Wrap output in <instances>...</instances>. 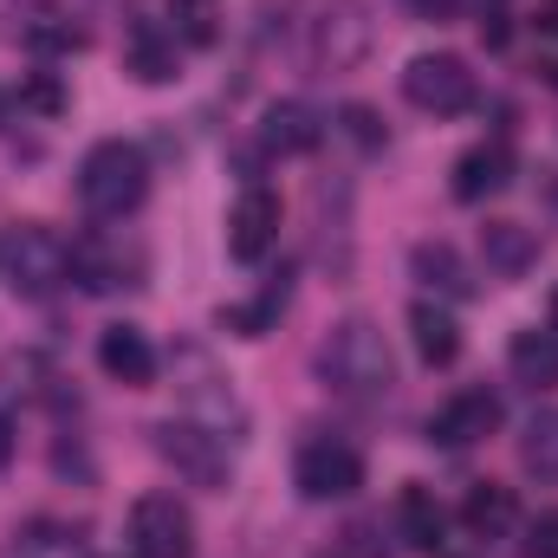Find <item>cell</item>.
I'll use <instances>...</instances> for the list:
<instances>
[{
	"instance_id": "obj_14",
	"label": "cell",
	"mask_w": 558,
	"mask_h": 558,
	"mask_svg": "<svg viewBox=\"0 0 558 558\" xmlns=\"http://www.w3.org/2000/svg\"><path fill=\"white\" fill-rule=\"evenodd\" d=\"M260 143H267L274 156H312V149L325 143V124H318L312 105L279 98V105H267V118H260Z\"/></svg>"
},
{
	"instance_id": "obj_4",
	"label": "cell",
	"mask_w": 558,
	"mask_h": 558,
	"mask_svg": "<svg viewBox=\"0 0 558 558\" xmlns=\"http://www.w3.org/2000/svg\"><path fill=\"white\" fill-rule=\"evenodd\" d=\"M0 267H7V286H13L20 299H52V292L72 279V247H65L52 228L26 221V228H13V241L0 247Z\"/></svg>"
},
{
	"instance_id": "obj_27",
	"label": "cell",
	"mask_w": 558,
	"mask_h": 558,
	"mask_svg": "<svg viewBox=\"0 0 558 558\" xmlns=\"http://www.w3.org/2000/svg\"><path fill=\"white\" fill-rule=\"evenodd\" d=\"M338 131L357 143V149H384V118H377L371 105H344V111H338Z\"/></svg>"
},
{
	"instance_id": "obj_17",
	"label": "cell",
	"mask_w": 558,
	"mask_h": 558,
	"mask_svg": "<svg viewBox=\"0 0 558 558\" xmlns=\"http://www.w3.org/2000/svg\"><path fill=\"white\" fill-rule=\"evenodd\" d=\"M507 371H513V384H526V390H558V331L546 325H533V331H513V344H507Z\"/></svg>"
},
{
	"instance_id": "obj_16",
	"label": "cell",
	"mask_w": 558,
	"mask_h": 558,
	"mask_svg": "<svg viewBox=\"0 0 558 558\" xmlns=\"http://www.w3.org/2000/svg\"><path fill=\"white\" fill-rule=\"evenodd\" d=\"M124 59L143 85H169L175 78V26H156L149 13L131 20V39H124Z\"/></svg>"
},
{
	"instance_id": "obj_9",
	"label": "cell",
	"mask_w": 558,
	"mask_h": 558,
	"mask_svg": "<svg viewBox=\"0 0 558 558\" xmlns=\"http://www.w3.org/2000/svg\"><path fill=\"white\" fill-rule=\"evenodd\" d=\"M500 428V397L494 390H461V397H448L435 416H428V441L435 448H474V441H487Z\"/></svg>"
},
{
	"instance_id": "obj_33",
	"label": "cell",
	"mask_w": 558,
	"mask_h": 558,
	"mask_svg": "<svg viewBox=\"0 0 558 558\" xmlns=\"http://www.w3.org/2000/svg\"><path fill=\"white\" fill-rule=\"evenodd\" d=\"M539 72H546V85H558V59H546V65H539Z\"/></svg>"
},
{
	"instance_id": "obj_20",
	"label": "cell",
	"mask_w": 558,
	"mask_h": 558,
	"mask_svg": "<svg viewBox=\"0 0 558 558\" xmlns=\"http://www.w3.org/2000/svg\"><path fill=\"white\" fill-rule=\"evenodd\" d=\"M410 338H416V357L428 371H448V364L461 357V325H454L441 305H428V299L410 305Z\"/></svg>"
},
{
	"instance_id": "obj_12",
	"label": "cell",
	"mask_w": 558,
	"mask_h": 558,
	"mask_svg": "<svg viewBox=\"0 0 558 558\" xmlns=\"http://www.w3.org/2000/svg\"><path fill=\"white\" fill-rule=\"evenodd\" d=\"M175 384H182V403L202 410L215 435H228V428L247 422L241 416V403H234V390H208V384H215V364H208L202 351H182V357H175Z\"/></svg>"
},
{
	"instance_id": "obj_29",
	"label": "cell",
	"mask_w": 558,
	"mask_h": 558,
	"mask_svg": "<svg viewBox=\"0 0 558 558\" xmlns=\"http://www.w3.org/2000/svg\"><path fill=\"white\" fill-rule=\"evenodd\" d=\"M526 558H558V507L526 526Z\"/></svg>"
},
{
	"instance_id": "obj_31",
	"label": "cell",
	"mask_w": 558,
	"mask_h": 558,
	"mask_svg": "<svg viewBox=\"0 0 558 558\" xmlns=\"http://www.w3.org/2000/svg\"><path fill=\"white\" fill-rule=\"evenodd\" d=\"M410 7H416L422 20H448L454 13V0H410Z\"/></svg>"
},
{
	"instance_id": "obj_21",
	"label": "cell",
	"mask_w": 558,
	"mask_h": 558,
	"mask_svg": "<svg viewBox=\"0 0 558 558\" xmlns=\"http://www.w3.org/2000/svg\"><path fill=\"white\" fill-rule=\"evenodd\" d=\"M513 520H520L513 487H494V481L468 487V500H461V526H468L474 539H500V533H513Z\"/></svg>"
},
{
	"instance_id": "obj_24",
	"label": "cell",
	"mask_w": 558,
	"mask_h": 558,
	"mask_svg": "<svg viewBox=\"0 0 558 558\" xmlns=\"http://www.w3.org/2000/svg\"><path fill=\"white\" fill-rule=\"evenodd\" d=\"M72 279H78L85 292H111V286H118V260H111L98 241H78V247H72Z\"/></svg>"
},
{
	"instance_id": "obj_26",
	"label": "cell",
	"mask_w": 558,
	"mask_h": 558,
	"mask_svg": "<svg viewBox=\"0 0 558 558\" xmlns=\"http://www.w3.org/2000/svg\"><path fill=\"white\" fill-rule=\"evenodd\" d=\"M175 33L189 39V46H215V7L208 0H175Z\"/></svg>"
},
{
	"instance_id": "obj_23",
	"label": "cell",
	"mask_w": 558,
	"mask_h": 558,
	"mask_svg": "<svg viewBox=\"0 0 558 558\" xmlns=\"http://www.w3.org/2000/svg\"><path fill=\"white\" fill-rule=\"evenodd\" d=\"M520 468L533 481H558V410H539L520 435Z\"/></svg>"
},
{
	"instance_id": "obj_8",
	"label": "cell",
	"mask_w": 558,
	"mask_h": 558,
	"mask_svg": "<svg viewBox=\"0 0 558 558\" xmlns=\"http://www.w3.org/2000/svg\"><path fill=\"white\" fill-rule=\"evenodd\" d=\"M131 553L137 558H189L195 553V520L175 494H143L131 507Z\"/></svg>"
},
{
	"instance_id": "obj_18",
	"label": "cell",
	"mask_w": 558,
	"mask_h": 558,
	"mask_svg": "<svg viewBox=\"0 0 558 558\" xmlns=\"http://www.w3.org/2000/svg\"><path fill=\"white\" fill-rule=\"evenodd\" d=\"M410 274H416L428 292H441V299H474V267H468L448 241H416Z\"/></svg>"
},
{
	"instance_id": "obj_28",
	"label": "cell",
	"mask_w": 558,
	"mask_h": 558,
	"mask_svg": "<svg viewBox=\"0 0 558 558\" xmlns=\"http://www.w3.org/2000/svg\"><path fill=\"white\" fill-rule=\"evenodd\" d=\"M78 39H85V33H78V26H52V13H39V20L26 26V46H33V52H72Z\"/></svg>"
},
{
	"instance_id": "obj_13",
	"label": "cell",
	"mask_w": 558,
	"mask_h": 558,
	"mask_svg": "<svg viewBox=\"0 0 558 558\" xmlns=\"http://www.w3.org/2000/svg\"><path fill=\"white\" fill-rule=\"evenodd\" d=\"M481 260H487V274H500V279H526L539 267V228H526V221H487L481 228Z\"/></svg>"
},
{
	"instance_id": "obj_5",
	"label": "cell",
	"mask_w": 558,
	"mask_h": 558,
	"mask_svg": "<svg viewBox=\"0 0 558 558\" xmlns=\"http://www.w3.org/2000/svg\"><path fill=\"white\" fill-rule=\"evenodd\" d=\"M149 441H156V454L189 481V487H208V494H221L228 487V435H215L208 422H156L149 428Z\"/></svg>"
},
{
	"instance_id": "obj_6",
	"label": "cell",
	"mask_w": 558,
	"mask_h": 558,
	"mask_svg": "<svg viewBox=\"0 0 558 558\" xmlns=\"http://www.w3.org/2000/svg\"><path fill=\"white\" fill-rule=\"evenodd\" d=\"M403 98L428 118H461L474 105V72L461 52H422L403 65Z\"/></svg>"
},
{
	"instance_id": "obj_30",
	"label": "cell",
	"mask_w": 558,
	"mask_h": 558,
	"mask_svg": "<svg viewBox=\"0 0 558 558\" xmlns=\"http://www.w3.org/2000/svg\"><path fill=\"white\" fill-rule=\"evenodd\" d=\"M13 448H20V428H13L7 410H0V468H13Z\"/></svg>"
},
{
	"instance_id": "obj_25",
	"label": "cell",
	"mask_w": 558,
	"mask_h": 558,
	"mask_svg": "<svg viewBox=\"0 0 558 558\" xmlns=\"http://www.w3.org/2000/svg\"><path fill=\"white\" fill-rule=\"evenodd\" d=\"M20 111H33V118H59V111H65V85H59L52 72L20 78Z\"/></svg>"
},
{
	"instance_id": "obj_11",
	"label": "cell",
	"mask_w": 558,
	"mask_h": 558,
	"mask_svg": "<svg viewBox=\"0 0 558 558\" xmlns=\"http://www.w3.org/2000/svg\"><path fill=\"white\" fill-rule=\"evenodd\" d=\"M513 182V143L494 137V143H474V149H461L454 156V202H487V195H500Z\"/></svg>"
},
{
	"instance_id": "obj_2",
	"label": "cell",
	"mask_w": 558,
	"mask_h": 558,
	"mask_svg": "<svg viewBox=\"0 0 558 558\" xmlns=\"http://www.w3.org/2000/svg\"><path fill=\"white\" fill-rule=\"evenodd\" d=\"M143 195H149V156H143L137 143L105 137V143L85 149V162H78V202H85L92 215L124 221Z\"/></svg>"
},
{
	"instance_id": "obj_22",
	"label": "cell",
	"mask_w": 558,
	"mask_h": 558,
	"mask_svg": "<svg viewBox=\"0 0 558 558\" xmlns=\"http://www.w3.org/2000/svg\"><path fill=\"white\" fill-rule=\"evenodd\" d=\"M286 292H292V286H286V274H274L267 286H260V299H254V305H228V312H221V331L267 338V331H274V318L286 312Z\"/></svg>"
},
{
	"instance_id": "obj_32",
	"label": "cell",
	"mask_w": 558,
	"mask_h": 558,
	"mask_svg": "<svg viewBox=\"0 0 558 558\" xmlns=\"http://www.w3.org/2000/svg\"><path fill=\"white\" fill-rule=\"evenodd\" d=\"M539 26H546V33H558V0L546 7V13H539Z\"/></svg>"
},
{
	"instance_id": "obj_34",
	"label": "cell",
	"mask_w": 558,
	"mask_h": 558,
	"mask_svg": "<svg viewBox=\"0 0 558 558\" xmlns=\"http://www.w3.org/2000/svg\"><path fill=\"white\" fill-rule=\"evenodd\" d=\"M553 331H558V292H553Z\"/></svg>"
},
{
	"instance_id": "obj_3",
	"label": "cell",
	"mask_w": 558,
	"mask_h": 558,
	"mask_svg": "<svg viewBox=\"0 0 558 558\" xmlns=\"http://www.w3.org/2000/svg\"><path fill=\"white\" fill-rule=\"evenodd\" d=\"M371 46V20L357 0H305L299 7V52L312 72H351Z\"/></svg>"
},
{
	"instance_id": "obj_10",
	"label": "cell",
	"mask_w": 558,
	"mask_h": 558,
	"mask_svg": "<svg viewBox=\"0 0 558 558\" xmlns=\"http://www.w3.org/2000/svg\"><path fill=\"white\" fill-rule=\"evenodd\" d=\"M279 247V195L274 189H241L234 215H228V254L234 260H267Z\"/></svg>"
},
{
	"instance_id": "obj_1",
	"label": "cell",
	"mask_w": 558,
	"mask_h": 558,
	"mask_svg": "<svg viewBox=\"0 0 558 558\" xmlns=\"http://www.w3.org/2000/svg\"><path fill=\"white\" fill-rule=\"evenodd\" d=\"M318 377H325V390L344 397V403H384V397L397 390V357H390L377 318H364V312L338 318V325L325 331V344H318Z\"/></svg>"
},
{
	"instance_id": "obj_15",
	"label": "cell",
	"mask_w": 558,
	"mask_h": 558,
	"mask_svg": "<svg viewBox=\"0 0 558 558\" xmlns=\"http://www.w3.org/2000/svg\"><path fill=\"white\" fill-rule=\"evenodd\" d=\"M98 364H105L111 384H131V390H143V384L156 377V351H149V338H143L137 325L98 331Z\"/></svg>"
},
{
	"instance_id": "obj_7",
	"label": "cell",
	"mask_w": 558,
	"mask_h": 558,
	"mask_svg": "<svg viewBox=\"0 0 558 558\" xmlns=\"http://www.w3.org/2000/svg\"><path fill=\"white\" fill-rule=\"evenodd\" d=\"M292 481H299L305 500H351V494L364 487V454H357L351 441H338V435H312V441L299 448Z\"/></svg>"
},
{
	"instance_id": "obj_19",
	"label": "cell",
	"mask_w": 558,
	"mask_h": 558,
	"mask_svg": "<svg viewBox=\"0 0 558 558\" xmlns=\"http://www.w3.org/2000/svg\"><path fill=\"white\" fill-rule=\"evenodd\" d=\"M397 520H403V539L416 546V553H441L448 546V513H441V500H435V487H422L410 481L403 487V500H397Z\"/></svg>"
}]
</instances>
